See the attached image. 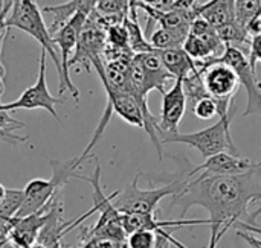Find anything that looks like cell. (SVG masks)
<instances>
[{
    "label": "cell",
    "instance_id": "obj_12",
    "mask_svg": "<svg viewBox=\"0 0 261 248\" xmlns=\"http://www.w3.org/2000/svg\"><path fill=\"white\" fill-rule=\"evenodd\" d=\"M107 93V102L112 105L113 113H116L121 119L136 128H145V116L142 107L136 101V98L130 91L113 90L112 87L102 84Z\"/></svg>",
    "mask_w": 261,
    "mask_h": 248
},
{
    "label": "cell",
    "instance_id": "obj_9",
    "mask_svg": "<svg viewBox=\"0 0 261 248\" xmlns=\"http://www.w3.org/2000/svg\"><path fill=\"white\" fill-rule=\"evenodd\" d=\"M219 59L229 64L236 70L240 85H243L248 93V104L243 116H261V81L257 76V70L251 66L245 52L240 47L226 46L223 55L219 56Z\"/></svg>",
    "mask_w": 261,
    "mask_h": 248
},
{
    "label": "cell",
    "instance_id": "obj_4",
    "mask_svg": "<svg viewBox=\"0 0 261 248\" xmlns=\"http://www.w3.org/2000/svg\"><path fill=\"white\" fill-rule=\"evenodd\" d=\"M196 64L202 73L203 85L208 96L213 98L217 104L219 117L228 114L234 105V95L239 91L240 87L236 70L219 58L196 61Z\"/></svg>",
    "mask_w": 261,
    "mask_h": 248
},
{
    "label": "cell",
    "instance_id": "obj_10",
    "mask_svg": "<svg viewBox=\"0 0 261 248\" xmlns=\"http://www.w3.org/2000/svg\"><path fill=\"white\" fill-rule=\"evenodd\" d=\"M187 110V95L184 90V81L174 79L170 90L162 93V108L159 117V139L162 136H171L179 133V123Z\"/></svg>",
    "mask_w": 261,
    "mask_h": 248
},
{
    "label": "cell",
    "instance_id": "obj_13",
    "mask_svg": "<svg viewBox=\"0 0 261 248\" xmlns=\"http://www.w3.org/2000/svg\"><path fill=\"white\" fill-rule=\"evenodd\" d=\"M156 53L159 55L165 70L174 79H185V78H188L191 73H194L197 70L196 61L184 50V47L156 50Z\"/></svg>",
    "mask_w": 261,
    "mask_h": 248
},
{
    "label": "cell",
    "instance_id": "obj_26",
    "mask_svg": "<svg viewBox=\"0 0 261 248\" xmlns=\"http://www.w3.org/2000/svg\"><path fill=\"white\" fill-rule=\"evenodd\" d=\"M6 191H8V189H6V188H5V186L0 183V203L5 200V197H6Z\"/></svg>",
    "mask_w": 261,
    "mask_h": 248
},
{
    "label": "cell",
    "instance_id": "obj_17",
    "mask_svg": "<svg viewBox=\"0 0 261 248\" xmlns=\"http://www.w3.org/2000/svg\"><path fill=\"white\" fill-rule=\"evenodd\" d=\"M184 50L194 59V61H206L210 58H216L213 49L197 35L194 34H188V37L185 38L184 44H182Z\"/></svg>",
    "mask_w": 261,
    "mask_h": 248
},
{
    "label": "cell",
    "instance_id": "obj_25",
    "mask_svg": "<svg viewBox=\"0 0 261 248\" xmlns=\"http://www.w3.org/2000/svg\"><path fill=\"white\" fill-rule=\"evenodd\" d=\"M261 215V206L254 212V213H251L249 216H248V221H245V223H248V224H254L255 221H257V218Z\"/></svg>",
    "mask_w": 261,
    "mask_h": 248
},
{
    "label": "cell",
    "instance_id": "obj_15",
    "mask_svg": "<svg viewBox=\"0 0 261 248\" xmlns=\"http://www.w3.org/2000/svg\"><path fill=\"white\" fill-rule=\"evenodd\" d=\"M190 32L184 30H176V29H165L159 27L154 32L150 34V44L156 50H164V49H173V47H182L185 38L188 37Z\"/></svg>",
    "mask_w": 261,
    "mask_h": 248
},
{
    "label": "cell",
    "instance_id": "obj_5",
    "mask_svg": "<svg viewBox=\"0 0 261 248\" xmlns=\"http://www.w3.org/2000/svg\"><path fill=\"white\" fill-rule=\"evenodd\" d=\"M139 175L135 177V180L127 184L122 191H118V195L113 198V206L119 213H154L158 209V204L167 198V197H174L179 194L185 183V178H177L165 186L161 188H153V189H141L138 186Z\"/></svg>",
    "mask_w": 261,
    "mask_h": 248
},
{
    "label": "cell",
    "instance_id": "obj_7",
    "mask_svg": "<svg viewBox=\"0 0 261 248\" xmlns=\"http://www.w3.org/2000/svg\"><path fill=\"white\" fill-rule=\"evenodd\" d=\"M87 18L89 14H86L84 11H76L55 34H52L55 47H58L60 50V63H61V73L58 76V95L63 96L66 91H70V95L76 102L80 101V90L75 87V84L70 79L69 61L75 53L80 32L83 30Z\"/></svg>",
    "mask_w": 261,
    "mask_h": 248
},
{
    "label": "cell",
    "instance_id": "obj_3",
    "mask_svg": "<svg viewBox=\"0 0 261 248\" xmlns=\"http://www.w3.org/2000/svg\"><path fill=\"white\" fill-rule=\"evenodd\" d=\"M234 113H236V107L232 105L229 113L219 117V122H216L214 125H211L205 130L196 131V133H187V134L176 133L171 136H162L161 142H162V145H165V143L190 145V146L196 148L203 159H208V157L216 156L223 151L239 156V149L236 148L232 137H231V131H229V125H231Z\"/></svg>",
    "mask_w": 261,
    "mask_h": 248
},
{
    "label": "cell",
    "instance_id": "obj_23",
    "mask_svg": "<svg viewBox=\"0 0 261 248\" xmlns=\"http://www.w3.org/2000/svg\"><path fill=\"white\" fill-rule=\"evenodd\" d=\"M196 5V0H174L171 9L176 11H191Z\"/></svg>",
    "mask_w": 261,
    "mask_h": 248
},
{
    "label": "cell",
    "instance_id": "obj_27",
    "mask_svg": "<svg viewBox=\"0 0 261 248\" xmlns=\"http://www.w3.org/2000/svg\"><path fill=\"white\" fill-rule=\"evenodd\" d=\"M8 140H9L8 134H5V133H0V142H6V143H8Z\"/></svg>",
    "mask_w": 261,
    "mask_h": 248
},
{
    "label": "cell",
    "instance_id": "obj_11",
    "mask_svg": "<svg viewBox=\"0 0 261 248\" xmlns=\"http://www.w3.org/2000/svg\"><path fill=\"white\" fill-rule=\"evenodd\" d=\"M255 166H258V163H254L249 159H243L240 156L223 151V152H219L216 156L205 159V163L190 171L187 177L191 178V177H196L197 174L200 175H237V174L248 172L254 169Z\"/></svg>",
    "mask_w": 261,
    "mask_h": 248
},
{
    "label": "cell",
    "instance_id": "obj_8",
    "mask_svg": "<svg viewBox=\"0 0 261 248\" xmlns=\"http://www.w3.org/2000/svg\"><path fill=\"white\" fill-rule=\"evenodd\" d=\"M46 59H47V53L44 49H41V52H40V69H38L37 81L29 88H26L17 101L9 102V104H2L3 110L15 111V110L43 108V110L49 111L55 117L57 122H61L55 107L58 104H64L66 98H61V96L57 98V96L50 95V91L47 88V82H46Z\"/></svg>",
    "mask_w": 261,
    "mask_h": 248
},
{
    "label": "cell",
    "instance_id": "obj_14",
    "mask_svg": "<svg viewBox=\"0 0 261 248\" xmlns=\"http://www.w3.org/2000/svg\"><path fill=\"white\" fill-rule=\"evenodd\" d=\"M196 17H203L214 27L223 26L226 23L236 21V8L234 0H210L202 5H194L191 9Z\"/></svg>",
    "mask_w": 261,
    "mask_h": 248
},
{
    "label": "cell",
    "instance_id": "obj_19",
    "mask_svg": "<svg viewBox=\"0 0 261 248\" xmlns=\"http://www.w3.org/2000/svg\"><path fill=\"white\" fill-rule=\"evenodd\" d=\"M191 110L196 114V117H199L202 120H211L213 117L219 116L217 104L213 98H203V99L197 101Z\"/></svg>",
    "mask_w": 261,
    "mask_h": 248
},
{
    "label": "cell",
    "instance_id": "obj_20",
    "mask_svg": "<svg viewBox=\"0 0 261 248\" xmlns=\"http://www.w3.org/2000/svg\"><path fill=\"white\" fill-rule=\"evenodd\" d=\"M249 63L251 66L257 70V63L261 61V30L258 34H255L254 37H251V43H249Z\"/></svg>",
    "mask_w": 261,
    "mask_h": 248
},
{
    "label": "cell",
    "instance_id": "obj_2",
    "mask_svg": "<svg viewBox=\"0 0 261 248\" xmlns=\"http://www.w3.org/2000/svg\"><path fill=\"white\" fill-rule=\"evenodd\" d=\"M73 178L83 180L93 188L92 210H93V213L95 212L99 213V220H98L96 226L89 232V235L86 238L87 239L96 238V239H110V241H116V242H125L127 233L124 232V227H122L121 213L113 206V198L118 195V192L112 194L110 197H107L104 194V191L101 188V166L98 163L95 165V171H93L92 177H83V175L75 174Z\"/></svg>",
    "mask_w": 261,
    "mask_h": 248
},
{
    "label": "cell",
    "instance_id": "obj_22",
    "mask_svg": "<svg viewBox=\"0 0 261 248\" xmlns=\"http://www.w3.org/2000/svg\"><path fill=\"white\" fill-rule=\"evenodd\" d=\"M136 2L144 3L158 11H168V9H171V6L174 3V0H136Z\"/></svg>",
    "mask_w": 261,
    "mask_h": 248
},
{
    "label": "cell",
    "instance_id": "obj_24",
    "mask_svg": "<svg viewBox=\"0 0 261 248\" xmlns=\"http://www.w3.org/2000/svg\"><path fill=\"white\" fill-rule=\"evenodd\" d=\"M156 248H170V241L161 235H158V244H156Z\"/></svg>",
    "mask_w": 261,
    "mask_h": 248
},
{
    "label": "cell",
    "instance_id": "obj_6",
    "mask_svg": "<svg viewBox=\"0 0 261 248\" xmlns=\"http://www.w3.org/2000/svg\"><path fill=\"white\" fill-rule=\"evenodd\" d=\"M8 27H17L26 34H29L37 43H40L41 49L46 50L47 56L54 61L58 76L61 73V63L57 53L55 43L52 40V34L44 23L43 11L37 6L34 0H12V11L5 20Z\"/></svg>",
    "mask_w": 261,
    "mask_h": 248
},
{
    "label": "cell",
    "instance_id": "obj_21",
    "mask_svg": "<svg viewBox=\"0 0 261 248\" xmlns=\"http://www.w3.org/2000/svg\"><path fill=\"white\" fill-rule=\"evenodd\" d=\"M229 226H219V224H211V242H210V247L208 248H216L220 238L228 232Z\"/></svg>",
    "mask_w": 261,
    "mask_h": 248
},
{
    "label": "cell",
    "instance_id": "obj_16",
    "mask_svg": "<svg viewBox=\"0 0 261 248\" xmlns=\"http://www.w3.org/2000/svg\"><path fill=\"white\" fill-rule=\"evenodd\" d=\"M236 21L246 30V27L261 17V0H234Z\"/></svg>",
    "mask_w": 261,
    "mask_h": 248
},
{
    "label": "cell",
    "instance_id": "obj_1",
    "mask_svg": "<svg viewBox=\"0 0 261 248\" xmlns=\"http://www.w3.org/2000/svg\"><path fill=\"white\" fill-rule=\"evenodd\" d=\"M257 201H261V163L237 175L199 174L188 178L184 189L173 197L170 209L179 207L180 215H185L190 207L199 206L208 210L211 224L232 227Z\"/></svg>",
    "mask_w": 261,
    "mask_h": 248
},
{
    "label": "cell",
    "instance_id": "obj_18",
    "mask_svg": "<svg viewBox=\"0 0 261 248\" xmlns=\"http://www.w3.org/2000/svg\"><path fill=\"white\" fill-rule=\"evenodd\" d=\"M158 233L151 230H136L125 238L127 248H156Z\"/></svg>",
    "mask_w": 261,
    "mask_h": 248
}]
</instances>
